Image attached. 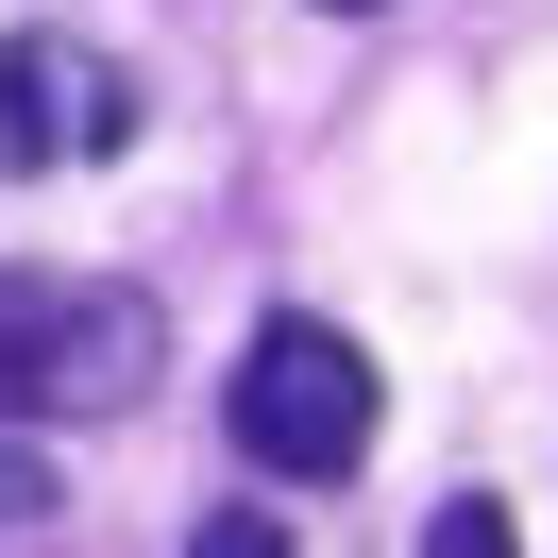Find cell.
Listing matches in <instances>:
<instances>
[{
  "mask_svg": "<svg viewBox=\"0 0 558 558\" xmlns=\"http://www.w3.org/2000/svg\"><path fill=\"white\" fill-rule=\"evenodd\" d=\"M170 373V305L102 271H0V423H102Z\"/></svg>",
  "mask_w": 558,
  "mask_h": 558,
  "instance_id": "cell-1",
  "label": "cell"
},
{
  "mask_svg": "<svg viewBox=\"0 0 558 558\" xmlns=\"http://www.w3.org/2000/svg\"><path fill=\"white\" fill-rule=\"evenodd\" d=\"M220 423H238V457H254V474L322 490V474H355V457H373L389 389H373V355H355L339 322H305V305H288V322H254V339H238Z\"/></svg>",
  "mask_w": 558,
  "mask_h": 558,
  "instance_id": "cell-2",
  "label": "cell"
},
{
  "mask_svg": "<svg viewBox=\"0 0 558 558\" xmlns=\"http://www.w3.org/2000/svg\"><path fill=\"white\" fill-rule=\"evenodd\" d=\"M136 136V85L102 69L85 35H0V170H85V153Z\"/></svg>",
  "mask_w": 558,
  "mask_h": 558,
  "instance_id": "cell-3",
  "label": "cell"
},
{
  "mask_svg": "<svg viewBox=\"0 0 558 558\" xmlns=\"http://www.w3.org/2000/svg\"><path fill=\"white\" fill-rule=\"evenodd\" d=\"M69 490H51V457H35V423H0V524H51Z\"/></svg>",
  "mask_w": 558,
  "mask_h": 558,
  "instance_id": "cell-4",
  "label": "cell"
},
{
  "mask_svg": "<svg viewBox=\"0 0 558 558\" xmlns=\"http://www.w3.org/2000/svg\"><path fill=\"white\" fill-rule=\"evenodd\" d=\"M423 558H524V542H508V508H490V490H457V508L423 524Z\"/></svg>",
  "mask_w": 558,
  "mask_h": 558,
  "instance_id": "cell-5",
  "label": "cell"
},
{
  "mask_svg": "<svg viewBox=\"0 0 558 558\" xmlns=\"http://www.w3.org/2000/svg\"><path fill=\"white\" fill-rule=\"evenodd\" d=\"M186 558H288V524H271V508H220V524H204Z\"/></svg>",
  "mask_w": 558,
  "mask_h": 558,
  "instance_id": "cell-6",
  "label": "cell"
},
{
  "mask_svg": "<svg viewBox=\"0 0 558 558\" xmlns=\"http://www.w3.org/2000/svg\"><path fill=\"white\" fill-rule=\"evenodd\" d=\"M322 17H389V0H322Z\"/></svg>",
  "mask_w": 558,
  "mask_h": 558,
  "instance_id": "cell-7",
  "label": "cell"
}]
</instances>
